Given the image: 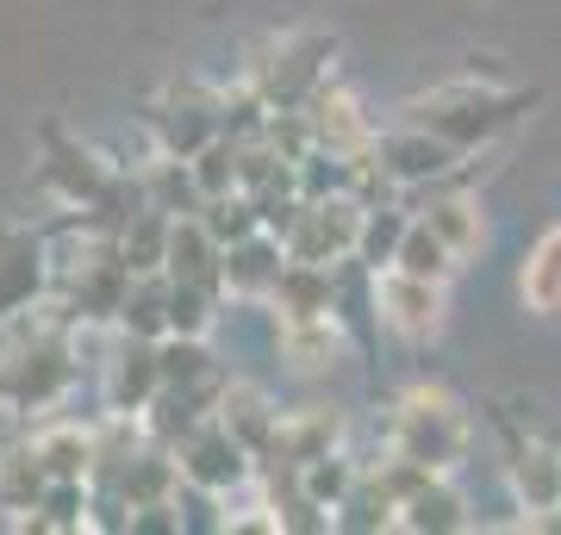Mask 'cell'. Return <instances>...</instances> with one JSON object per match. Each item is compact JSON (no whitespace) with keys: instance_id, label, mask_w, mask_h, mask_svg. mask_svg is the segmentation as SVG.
Wrapping results in <instances>:
<instances>
[{"instance_id":"cell-7","label":"cell","mask_w":561,"mask_h":535,"mask_svg":"<svg viewBox=\"0 0 561 535\" xmlns=\"http://www.w3.org/2000/svg\"><path fill=\"white\" fill-rule=\"evenodd\" d=\"M38 181L57 194L62 212H88V206H101L106 187L119 181V168L101 156V150H88V143H50V156H44Z\"/></svg>"},{"instance_id":"cell-11","label":"cell","mask_w":561,"mask_h":535,"mask_svg":"<svg viewBox=\"0 0 561 535\" xmlns=\"http://www.w3.org/2000/svg\"><path fill=\"white\" fill-rule=\"evenodd\" d=\"M268 305H275V324H306V317H337V268L324 261H280L275 287H268Z\"/></svg>"},{"instance_id":"cell-31","label":"cell","mask_w":561,"mask_h":535,"mask_svg":"<svg viewBox=\"0 0 561 535\" xmlns=\"http://www.w3.org/2000/svg\"><path fill=\"white\" fill-rule=\"evenodd\" d=\"M393 268H400V275H419V280H449L461 261H456V249H449L431 224L412 219V224H405V237H400V249H393Z\"/></svg>"},{"instance_id":"cell-27","label":"cell","mask_w":561,"mask_h":535,"mask_svg":"<svg viewBox=\"0 0 561 535\" xmlns=\"http://www.w3.org/2000/svg\"><path fill=\"white\" fill-rule=\"evenodd\" d=\"M44 486H50V474H44V461H38V449H32V442L0 449V511L25 516L44 498Z\"/></svg>"},{"instance_id":"cell-21","label":"cell","mask_w":561,"mask_h":535,"mask_svg":"<svg viewBox=\"0 0 561 535\" xmlns=\"http://www.w3.org/2000/svg\"><path fill=\"white\" fill-rule=\"evenodd\" d=\"M468 523H474L468 516V498L449 486V474H437L424 492H412L400 504V530H412V535H461Z\"/></svg>"},{"instance_id":"cell-8","label":"cell","mask_w":561,"mask_h":535,"mask_svg":"<svg viewBox=\"0 0 561 535\" xmlns=\"http://www.w3.org/2000/svg\"><path fill=\"white\" fill-rule=\"evenodd\" d=\"M375 162H381V175L393 181V187H431V181L456 175L461 150H449L443 138H431L419 125H400V131L375 138Z\"/></svg>"},{"instance_id":"cell-16","label":"cell","mask_w":561,"mask_h":535,"mask_svg":"<svg viewBox=\"0 0 561 535\" xmlns=\"http://www.w3.org/2000/svg\"><path fill=\"white\" fill-rule=\"evenodd\" d=\"M275 356L294 374H331L343 356V317H306V324H275Z\"/></svg>"},{"instance_id":"cell-3","label":"cell","mask_w":561,"mask_h":535,"mask_svg":"<svg viewBox=\"0 0 561 535\" xmlns=\"http://www.w3.org/2000/svg\"><path fill=\"white\" fill-rule=\"evenodd\" d=\"M175 461H181V486H201V492L231 498V492H243V486H256V455L225 430L219 417L194 423V430L175 442Z\"/></svg>"},{"instance_id":"cell-15","label":"cell","mask_w":561,"mask_h":535,"mask_svg":"<svg viewBox=\"0 0 561 535\" xmlns=\"http://www.w3.org/2000/svg\"><path fill=\"white\" fill-rule=\"evenodd\" d=\"M343 449V411L337 405H300V411H280L275 442L262 461H280V467H306L312 455H331Z\"/></svg>"},{"instance_id":"cell-6","label":"cell","mask_w":561,"mask_h":535,"mask_svg":"<svg viewBox=\"0 0 561 535\" xmlns=\"http://www.w3.org/2000/svg\"><path fill=\"white\" fill-rule=\"evenodd\" d=\"M144 131L157 143L162 156H201L206 143L219 138V94H206V88H175V94H162L150 113H144Z\"/></svg>"},{"instance_id":"cell-10","label":"cell","mask_w":561,"mask_h":535,"mask_svg":"<svg viewBox=\"0 0 561 535\" xmlns=\"http://www.w3.org/2000/svg\"><path fill=\"white\" fill-rule=\"evenodd\" d=\"M44 293H50V243L32 231L0 237V324L32 312Z\"/></svg>"},{"instance_id":"cell-37","label":"cell","mask_w":561,"mask_h":535,"mask_svg":"<svg viewBox=\"0 0 561 535\" xmlns=\"http://www.w3.org/2000/svg\"><path fill=\"white\" fill-rule=\"evenodd\" d=\"M187 168H194V181H201V194L213 199V194H231L238 187V138H213L201 150V156H187Z\"/></svg>"},{"instance_id":"cell-39","label":"cell","mask_w":561,"mask_h":535,"mask_svg":"<svg viewBox=\"0 0 561 535\" xmlns=\"http://www.w3.org/2000/svg\"><path fill=\"white\" fill-rule=\"evenodd\" d=\"M125 535H187V530H181V504H175V498H162V504H138Z\"/></svg>"},{"instance_id":"cell-12","label":"cell","mask_w":561,"mask_h":535,"mask_svg":"<svg viewBox=\"0 0 561 535\" xmlns=\"http://www.w3.org/2000/svg\"><path fill=\"white\" fill-rule=\"evenodd\" d=\"M300 113H306V125H312V143H319V150H337V156L375 150V131L362 119L356 94H343L337 81H319V88L300 100Z\"/></svg>"},{"instance_id":"cell-34","label":"cell","mask_w":561,"mask_h":535,"mask_svg":"<svg viewBox=\"0 0 561 535\" xmlns=\"http://www.w3.org/2000/svg\"><path fill=\"white\" fill-rule=\"evenodd\" d=\"M356 474H362V461H350L343 449H331V455H312L300 467V486H306V498H319L324 511H337L343 492L356 486Z\"/></svg>"},{"instance_id":"cell-38","label":"cell","mask_w":561,"mask_h":535,"mask_svg":"<svg viewBox=\"0 0 561 535\" xmlns=\"http://www.w3.org/2000/svg\"><path fill=\"white\" fill-rule=\"evenodd\" d=\"M262 125H268V100L256 88H238V94H219V131L225 138H262Z\"/></svg>"},{"instance_id":"cell-23","label":"cell","mask_w":561,"mask_h":535,"mask_svg":"<svg viewBox=\"0 0 561 535\" xmlns=\"http://www.w3.org/2000/svg\"><path fill=\"white\" fill-rule=\"evenodd\" d=\"M331 530H343V535H381V530H400V504L387 498V486L375 479V467H362L356 486L343 492V504L331 511Z\"/></svg>"},{"instance_id":"cell-30","label":"cell","mask_w":561,"mask_h":535,"mask_svg":"<svg viewBox=\"0 0 561 535\" xmlns=\"http://www.w3.org/2000/svg\"><path fill=\"white\" fill-rule=\"evenodd\" d=\"M157 368H162V386H201V380L225 374L219 356H213V342L206 337H157Z\"/></svg>"},{"instance_id":"cell-19","label":"cell","mask_w":561,"mask_h":535,"mask_svg":"<svg viewBox=\"0 0 561 535\" xmlns=\"http://www.w3.org/2000/svg\"><path fill=\"white\" fill-rule=\"evenodd\" d=\"M113 492L138 511V504H162V498L181 492V461L175 449H162V442H144L138 455L119 467V479H113Z\"/></svg>"},{"instance_id":"cell-26","label":"cell","mask_w":561,"mask_h":535,"mask_svg":"<svg viewBox=\"0 0 561 535\" xmlns=\"http://www.w3.org/2000/svg\"><path fill=\"white\" fill-rule=\"evenodd\" d=\"M113 330L157 342L162 330H169V275H131L119 312H113Z\"/></svg>"},{"instance_id":"cell-28","label":"cell","mask_w":561,"mask_h":535,"mask_svg":"<svg viewBox=\"0 0 561 535\" xmlns=\"http://www.w3.org/2000/svg\"><path fill=\"white\" fill-rule=\"evenodd\" d=\"M419 219L437 231L449 249H456V261H468L474 249H481V206L461 194H437L431 206H419Z\"/></svg>"},{"instance_id":"cell-33","label":"cell","mask_w":561,"mask_h":535,"mask_svg":"<svg viewBox=\"0 0 561 535\" xmlns=\"http://www.w3.org/2000/svg\"><path fill=\"white\" fill-rule=\"evenodd\" d=\"M219 299L213 287H194V280H169V330L175 337H213V324H219ZM162 330V337H169Z\"/></svg>"},{"instance_id":"cell-22","label":"cell","mask_w":561,"mask_h":535,"mask_svg":"<svg viewBox=\"0 0 561 535\" xmlns=\"http://www.w3.org/2000/svg\"><path fill=\"white\" fill-rule=\"evenodd\" d=\"M138 181H144V199H150L157 212H169V219H194V212L206 206L201 181H194V168H187L181 156H162L157 150V156L138 168Z\"/></svg>"},{"instance_id":"cell-1","label":"cell","mask_w":561,"mask_h":535,"mask_svg":"<svg viewBox=\"0 0 561 535\" xmlns=\"http://www.w3.org/2000/svg\"><path fill=\"white\" fill-rule=\"evenodd\" d=\"M524 113V94H500V88H481V81H449V88H431L405 106V125H419L431 138H443L449 150L474 156L481 143H493L505 125Z\"/></svg>"},{"instance_id":"cell-18","label":"cell","mask_w":561,"mask_h":535,"mask_svg":"<svg viewBox=\"0 0 561 535\" xmlns=\"http://www.w3.org/2000/svg\"><path fill=\"white\" fill-rule=\"evenodd\" d=\"M219 261H225V243L206 231L201 219H175L169 224V261H162V275L169 280H194V287H219Z\"/></svg>"},{"instance_id":"cell-29","label":"cell","mask_w":561,"mask_h":535,"mask_svg":"<svg viewBox=\"0 0 561 535\" xmlns=\"http://www.w3.org/2000/svg\"><path fill=\"white\" fill-rule=\"evenodd\" d=\"M169 212H157V206H144L138 219L119 231V261L131 268V275H162V261H169Z\"/></svg>"},{"instance_id":"cell-17","label":"cell","mask_w":561,"mask_h":535,"mask_svg":"<svg viewBox=\"0 0 561 535\" xmlns=\"http://www.w3.org/2000/svg\"><path fill=\"white\" fill-rule=\"evenodd\" d=\"M231 430V437L250 449V455H268V442H275V423H280V411L268 405V393L262 386H250V380H225V393H219V411H213Z\"/></svg>"},{"instance_id":"cell-14","label":"cell","mask_w":561,"mask_h":535,"mask_svg":"<svg viewBox=\"0 0 561 535\" xmlns=\"http://www.w3.org/2000/svg\"><path fill=\"white\" fill-rule=\"evenodd\" d=\"M280 261H287V243L275 237V231H250V237L225 243V261H219V287L238 305H256V299H268V287H275Z\"/></svg>"},{"instance_id":"cell-9","label":"cell","mask_w":561,"mask_h":535,"mask_svg":"<svg viewBox=\"0 0 561 535\" xmlns=\"http://www.w3.org/2000/svg\"><path fill=\"white\" fill-rule=\"evenodd\" d=\"M375 312L400 330V337H437L443 324V280H419V275H400V268H381L375 275Z\"/></svg>"},{"instance_id":"cell-4","label":"cell","mask_w":561,"mask_h":535,"mask_svg":"<svg viewBox=\"0 0 561 535\" xmlns=\"http://www.w3.org/2000/svg\"><path fill=\"white\" fill-rule=\"evenodd\" d=\"M362 206L356 194H331V199H306L294 231H287V256L300 261H324V268H343V261H356V231H362Z\"/></svg>"},{"instance_id":"cell-32","label":"cell","mask_w":561,"mask_h":535,"mask_svg":"<svg viewBox=\"0 0 561 535\" xmlns=\"http://www.w3.org/2000/svg\"><path fill=\"white\" fill-rule=\"evenodd\" d=\"M405 224L412 219H405L400 206H368L362 212V231H356V268H368V275L393 268V249H400Z\"/></svg>"},{"instance_id":"cell-25","label":"cell","mask_w":561,"mask_h":535,"mask_svg":"<svg viewBox=\"0 0 561 535\" xmlns=\"http://www.w3.org/2000/svg\"><path fill=\"white\" fill-rule=\"evenodd\" d=\"M32 449H38L50 479H88L94 474V423H44L38 437H32Z\"/></svg>"},{"instance_id":"cell-13","label":"cell","mask_w":561,"mask_h":535,"mask_svg":"<svg viewBox=\"0 0 561 535\" xmlns=\"http://www.w3.org/2000/svg\"><path fill=\"white\" fill-rule=\"evenodd\" d=\"M101 368H106V411L144 417V405L162 393V368H157V342L150 337H125L119 330V342H113V356Z\"/></svg>"},{"instance_id":"cell-40","label":"cell","mask_w":561,"mask_h":535,"mask_svg":"<svg viewBox=\"0 0 561 535\" xmlns=\"http://www.w3.org/2000/svg\"><path fill=\"white\" fill-rule=\"evenodd\" d=\"M524 523H530L537 535H561V504H549V511H530Z\"/></svg>"},{"instance_id":"cell-35","label":"cell","mask_w":561,"mask_h":535,"mask_svg":"<svg viewBox=\"0 0 561 535\" xmlns=\"http://www.w3.org/2000/svg\"><path fill=\"white\" fill-rule=\"evenodd\" d=\"M524 299L537 312H561V231H549L530 249V261H524Z\"/></svg>"},{"instance_id":"cell-36","label":"cell","mask_w":561,"mask_h":535,"mask_svg":"<svg viewBox=\"0 0 561 535\" xmlns=\"http://www.w3.org/2000/svg\"><path fill=\"white\" fill-rule=\"evenodd\" d=\"M194 219H201L219 243H238V237H250V231H262L256 199L243 194V187H231V194H213V199L201 206V212H194Z\"/></svg>"},{"instance_id":"cell-2","label":"cell","mask_w":561,"mask_h":535,"mask_svg":"<svg viewBox=\"0 0 561 535\" xmlns=\"http://www.w3.org/2000/svg\"><path fill=\"white\" fill-rule=\"evenodd\" d=\"M387 449L405 461H424L431 474H456L468 455V417L449 393L437 386H412L400 393L393 417H387Z\"/></svg>"},{"instance_id":"cell-20","label":"cell","mask_w":561,"mask_h":535,"mask_svg":"<svg viewBox=\"0 0 561 535\" xmlns=\"http://www.w3.org/2000/svg\"><path fill=\"white\" fill-rule=\"evenodd\" d=\"M505 479H512V498H518L524 516L561 504V449H549V442H524L518 455L505 461Z\"/></svg>"},{"instance_id":"cell-24","label":"cell","mask_w":561,"mask_h":535,"mask_svg":"<svg viewBox=\"0 0 561 535\" xmlns=\"http://www.w3.org/2000/svg\"><path fill=\"white\" fill-rule=\"evenodd\" d=\"M88 498H94L88 479H50L44 498L20 516V530H32V535H76V530H88Z\"/></svg>"},{"instance_id":"cell-5","label":"cell","mask_w":561,"mask_h":535,"mask_svg":"<svg viewBox=\"0 0 561 535\" xmlns=\"http://www.w3.org/2000/svg\"><path fill=\"white\" fill-rule=\"evenodd\" d=\"M331 57H337L331 38H280L275 50H268V62L250 69V88H256L268 106H300L319 81H331Z\"/></svg>"}]
</instances>
